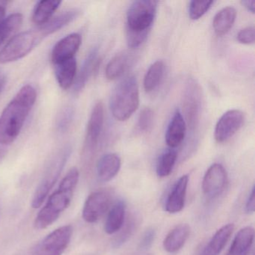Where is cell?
Returning <instances> with one entry per match:
<instances>
[{
  "label": "cell",
  "instance_id": "6da1fadb",
  "mask_svg": "<svg viewBox=\"0 0 255 255\" xmlns=\"http://www.w3.org/2000/svg\"><path fill=\"white\" fill-rule=\"evenodd\" d=\"M36 91L30 85L20 89L0 115V144L15 141L36 101Z\"/></svg>",
  "mask_w": 255,
  "mask_h": 255
},
{
  "label": "cell",
  "instance_id": "7a4b0ae2",
  "mask_svg": "<svg viewBox=\"0 0 255 255\" xmlns=\"http://www.w3.org/2000/svg\"><path fill=\"white\" fill-rule=\"evenodd\" d=\"M79 177L80 173L77 168H72L68 171L62 179L57 190L50 195L47 204L36 216L34 222V226L36 229L48 228L68 208L78 184Z\"/></svg>",
  "mask_w": 255,
  "mask_h": 255
},
{
  "label": "cell",
  "instance_id": "3957f363",
  "mask_svg": "<svg viewBox=\"0 0 255 255\" xmlns=\"http://www.w3.org/2000/svg\"><path fill=\"white\" fill-rule=\"evenodd\" d=\"M157 1L137 0L127 12V41L129 47H139L148 36L157 11Z\"/></svg>",
  "mask_w": 255,
  "mask_h": 255
},
{
  "label": "cell",
  "instance_id": "277c9868",
  "mask_svg": "<svg viewBox=\"0 0 255 255\" xmlns=\"http://www.w3.org/2000/svg\"><path fill=\"white\" fill-rule=\"evenodd\" d=\"M139 106V90L135 76L125 77L116 86L110 99V110L113 117L125 122L136 111Z\"/></svg>",
  "mask_w": 255,
  "mask_h": 255
},
{
  "label": "cell",
  "instance_id": "5b68a950",
  "mask_svg": "<svg viewBox=\"0 0 255 255\" xmlns=\"http://www.w3.org/2000/svg\"><path fill=\"white\" fill-rule=\"evenodd\" d=\"M43 39L38 29L15 35L0 51V63H10L25 57Z\"/></svg>",
  "mask_w": 255,
  "mask_h": 255
},
{
  "label": "cell",
  "instance_id": "8992f818",
  "mask_svg": "<svg viewBox=\"0 0 255 255\" xmlns=\"http://www.w3.org/2000/svg\"><path fill=\"white\" fill-rule=\"evenodd\" d=\"M69 155L70 150H65L52 162L44 178L34 193L32 201V207L33 208H38L42 205L50 190L53 189L55 183L57 181Z\"/></svg>",
  "mask_w": 255,
  "mask_h": 255
},
{
  "label": "cell",
  "instance_id": "52a82bcc",
  "mask_svg": "<svg viewBox=\"0 0 255 255\" xmlns=\"http://www.w3.org/2000/svg\"><path fill=\"white\" fill-rule=\"evenodd\" d=\"M72 234L71 225L57 228L38 245L32 255H62L70 244Z\"/></svg>",
  "mask_w": 255,
  "mask_h": 255
},
{
  "label": "cell",
  "instance_id": "ba28073f",
  "mask_svg": "<svg viewBox=\"0 0 255 255\" xmlns=\"http://www.w3.org/2000/svg\"><path fill=\"white\" fill-rule=\"evenodd\" d=\"M244 119V114L240 110H229L224 113L215 128V139L219 143L228 141L242 128Z\"/></svg>",
  "mask_w": 255,
  "mask_h": 255
},
{
  "label": "cell",
  "instance_id": "9c48e42d",
  "mask_svg": "<svg viewBox=\"0 0 255 255\" xmlns=\"http://www.w3.org/2000/svg\"><path fill=\"white\" fill-rule=\"evenodd\" d=\"M111 201V195L107 191H98L91 194L83 207V219L89 223L98 222L108 210Z\"/></svg>",
  "mask_w": 255,
  "mask_h": 255
},
{
  "label": "cell",
  "instance_id": "30bf717a",
  "mask_svg": "<svg viewBox=\"0 0 255 255\" xmlns=\"http://www.w3.org/2000/svg\"><path fill=\"white\" fill-rule=\"evenodd\" d=\"M227 183L228 174L223 165L213 164L204 174L202 181L203 192L209 198H216L225 190Z\"/></svg>",
  "mask_w": 255,
  "mask_h": 255
},
{
  "label": "cell",
  "instance_id": "8fae6325",
  "mask_svg": "<svg viewBox=\"0 0 255 255\" xmlns=\"http://www.w3.org/2000/svg\"><path fill=\"white\" fill-rule=\"evenodd\" d=\"M104 123V106L101 101L97 103L92 110L88 122L85 147L89 152H93L98 146Z\"/></svg>",
  "mask_w": 255,
  "mask_h": 255
},
{
  "label": "cell",
  "instance_id": "7c38bea8",
  "mask_svg": "<svg viewBox=\"0 0 255 255\" xmlns=\"http://www.w3.org/2000/svg\"><path fill=\"white\" fill-rule=\"evenodd\" d=\"M201 102L199 87L195 81L192 80L187 84L183 102L186 122L191 130H193L198 124L201 111Z\"/></svg>",
  "mask_w": 255,
  "mask_h": 255
},
{
  "label": "cell",
  "instance_id": "4fadbf2b",
  "mask_svg": "<svg viewBox=\"0 0 255 255\" xmlns=\"http://www.w3.org/2000/svg\"><path fill=\"white\" fill-rule=\"evenodd\" d=\"M81 44L82 37L78 33L70 34L58 41L52 51L53 65L75 58Z\"/></svg>",
  "mask_w": 255,
  "mask_h": 255
},
{
  "label": "cell",
  "instance_id": "5bb4252c",
  "mask_svg": "<svg viewBox=\"0 0 255 255\" xmlns=\"http://www.w3.org/2000/svg\"><path fill=\"white\" fill-rule=\"evenodd\" d=\"M186 132V123L179 110H176L168 124L165 132V142L167 145L174 149L182 144Z\"/></svg>",
  "mask_w": 255,
  "mask_h": 255
},
{
  "label": "cell",
  "instance_id": "9a60e30c",
  "mask_svg": "<svg viewBox=\"0 0 255 255\" xmlns=\"http://www.w3.org/2000/svg\"><path fill=\"white\" fill-rule=\"evenodd\" d=\"M188 183H189L188 175H183L177 180L167 198L165 206V211L172 214L182 211L185 205Z\"/></svg>",
  "mask_w": 255,
  "mask_h": 255
},
{
  "label": "cell",
  "instance_id": "2e32d148",
  "mask_svg": "<svg viewBox=\"0 0 255 255\" xmlns=\"http://www.w3.org/2000/svg\"><path fill=\"white\" fill-rule=\"evenodd\" d=\"M55 75L59 86L68 90L74 84L77 75V64L75 58L55 64Z\"/></svg>",
  "mask_w": 255,
  "mask_h": 255
},
{
  "label": "cell",
  "instance_id": "e0dca14e",
  "mask_svg": "<svg viewBox=\"0 0 255 255\" xmlns=\"http://www.w3.org/2000/svg\"><path fill=\"white\" fill-rule=\"evenodd\" d=\"M122 160L116 153H107L100 159L97 165V173L103 182L110 181L120 171Z\"/></svg>",
  "mask_w": 255,
  "mask_h": 255
},
{
  "label": "cell",
  "instance_id": "ac0fdd59",
  "mask_svg": "<svg viewBox=\"0 0 255 255\" xmlns=\"http://www.w3.org/2000/svg\"><path fill=\"white\" fill-rule=\"evenodd\" d=\"M190 235V227L186 224L173 228L163 241V247L168 253H176L184 246Z\"/></svg>",
  "mask_w": 255,
  "mask_h": 255
},
{
  "label": "cell",
  "instance_id": "d6986e66",
  "mask_svg": "<svg viewBox=\"0 0 255 255\" xmlns=\"http://www.w3.org/2000/svg\"><path fill=\"white\" fill-rule=\"evenodd\" d=\"M133 61V56L129 52L118 53L109 62L106 68V77L109 80H116L122 77Z\"/></svg>",
  "mask_w": 255,
  "mask_h": 255
},
{
  "label": "cell",
  "instance_id": "ffe728a7",
  "mask_svg": "<svg viewBox=\"0 0 255 255\" xmlns=\"http://www.w3.org/2000/svg\"><path fill=\"white\" fill-rule=\"evenodd\" d=\"M255 230L246 227L239 231L227 255H249L253 245Z\"/></svg>",
  "mask_w": 255,
  "mask_h": 255
},
{
  "label": "cell",
  "instance_id": "44dd1931",
  "mask_svg": "<svg viewBox=\"0 0 255 255\" xmlns=\"http://www.w3.org/2000/svg\"><path fill=\"white\" fill-rule=\"evenodd\" d=\"M234 224H228L218 230L206 246L202 255H219L234 232Z\"/></svg>",
  "mask_w": 255,
  "mask_h": 255
},
{
  "label": "cell",
  "instance_id": "7402d4cb",
  "mask_svg": "<svg viewBox=\"0 0 255 255\" xmlns=\"http://www.w3.org/2000/svg\"><path fill=\"white\" fill-rule=\"evenodd\" d=\"M79 14H80V11L77 9L64 11L62 14L50 19L45 24L39 26L38 29L41 35H42L43 38H44L45 37L57 32L59 29H62L64 26L71 23L72 20L76 19Z\"/></svg>",
  "mask_w": 255,
  "mask_h": 255
},
{
  "label": "cell",
  "instance_id": "603a6c76",
  "mask_svg": "<svg viewBox=\"0 0 255 255\" xmlns=\"http://www.w3.org/2000/svg\"><path fill=\"white\" fill-rule=\"evenodd\" d=\"M98 50L97 47H95L92 49V51L89 53L87 57L85 59L80 73L74 83V91L76 92H80L86 86L92 73L95 71V68L98 65L99 61L98 59Z\"/></svg>",
  "mask_w": 255,
  "mask_h": 255
},
{
  "label": "cell",
  "instance_id": "cb8c5ba5",
  "mask_svg": "<svg viewBox=\"0 0 255 255\" xmlns=\"http://www.w3.org/2000/svg\"><path fill=\"white\" fill-rule=\"evenodd\" d=\"M237 17V11L234 7L228 6L222 8L215 15L213 20V27L218 36H222L229 32L234 26Z\"/></svg>",
  "mask_w": 255,
  "mask_h": 255
},
{
  "label": "cell",
  "instance_id": "d4e9b609",
  "mask_svg": "<svg viewBox=\"0 0 255 255\" xmlns=\"http://www.w3.org/2000/svg\"><path fill=\"white\" fill-rule=\"evenodd\" d=\"M61 3V1L55 0H44L38 2L35 5L32 14L33 23L40 26L47 23L53 17V14L56 12Z\"/></svg>",
  "mask_w": 255,
  "mask_h": 255
},
{
  "label": "cell",
  "instance_id": "484cf974",
  "mask_svg": "<svg viewBox=\"0 0 255 255\" xmlns=\"http://www.w3.org/2000/svg\"><path fill=\"white\" fill-rule=\"evenodd\" d=\"M125 212L126 206L123 201H119L113 206L109 213L104 227L107 234H113L122 229L125 222Z\"/></svg>",
  "mask_w": 255,
  "mask_h": 255
},
{
  "label": "cell",
  "instance_id": "4316f807",
  "mask_svg": "<svg viewBox=\"0 0 255 255\" xmlns=\"http://www.w3.org/2000/svg\"><path fill=\"white\" fill-rule=\"evenodd\" d=\"M165 65L163 61L157 60L149 67L144 78V89L146 92H151L159 86L163 79Z\"/></svg>",
  "mask_w": 255,
  "mask_h": 255
},
{
  "label": "cell",
  "instance_id": "83f0119b",
  "mask_svg": "<svg viewBox=\"0 0 255 255\" xmlns=\"http://www.w3.org/2000/svg\"><path fill=\"white\" fill-rule=\"evenodd\" d=\"M23 15L20 13H14L4 18L0 23V47L3 45L8 39L12 38L23 23Z\"/></svg>",
  "mask_w": 255,
  "mask_h": 255
},
{
  "label": "cell",
  "instance_id": "f1b7e54d",
  "mask_svg": "<svg viewBox=\"0 0 255 255\" xmlns=\"http://www.w3.org/2000/svg\"><path fill=\"white\" fill-rule=\"evenodd\" d=\"M177 153L174 149H168L164 151L158 159L156 165V174L159 177L169 175L177 161Z\"/></svg>",
  "mask_w": 255,
  "mask_h": 255
},
{
  "label": "cell",
  "instance_id": "f546056e",
  "mask_svg": "<svg viewBox=\"0 0 255 255\" xmlns=\"http://www.w3.org/2000/svg\"><path fill=\"white\" fill-rule=\"evenodd\" d=\"M213 1H191L189 6V15L193 20L202 17L211 8Z\"/></svg>",
  "mask_w": 255,
  "mask_h": 255
},
{
  "label": "cell",
  "instance_id": "4dcf8cb0",
  "mask_svg": "<svg viewBox=\"0 0 255 255\" xmlns=\"http://www.w3.org/2000/svg\"><path fill=\"white\" fill-rule=\"evenodd\" d=\"M154 113L150 108L143 109L138 119V128L141 132H147L153 128Z\"/></svg>",
  "mask_w": 255,
  "mask_h": 255
},
{
  "label": "cell",
  "instance_id": "1f68e13d",
  "mask_svg": "<svg viewBox=\"0 0 255 255\" xmlns=\"http://www.w3.org/2000/svg\"><path fill=\"white\" fill-rule=\"evenodd\" d=\"M136 224L137 222L136 220L135 221V218H132L130 220L128 221L126 227L124 228L122 234L119 235L116 241L115 242L116 246H119L120 245L123 244L125 241H127L130 237V236L133 234L134 231H135V227L137 225Z\"/></svg>",
  "mask_w": 255,
  "mask_h": 255
},
{
  "label": "cell",
  "instance_id": "d6a6232c",
  "mask_svg": "<svg viewBox=\"0 0 255 255\" xmlns=\"http://www.w3.org/2000/svg\"><path fill=\"white\" fill-rule=\"evenodd\" d=\"M255 27L248 26L241 29L237 34V40L243 44H252L255 43Z\"/></svg>",
  "mask_w": 255,
  "mask_h": 255
},
{
  "label": "cell",
  "instance_id": "836d02e7",
  "mask_svg": "<svg viewBox=\"0 0 255 255\" xmlns=\"http://www.w3.org/2000/svg\"><path fill=\"white\" fill-rule=\"evenodd\" d=\"M73 112L71 109L67 108L62 111L60 115L59 120H58V128L59 130L65 131L68 129L72 119Z\"/></svg>",
  "mask_w": 255,
  "mask_h": 255
},
{
  "label": "cell",
  "instance_id": "e575fe53",
  "mask_svg": "<svg viewBox=\"0 0 255 255\" xmlns=\"http://www.w3.org/2000/svg\"><path fill=\"white\" fill-rule=\"evenodd\" d=\"M155 236H156V232L154 230L149 229L148 231H146L140 243V248L141 249H148L154 241Z\"/></svg>",
  "mask_w": 255,
  "mask_h": 255
},
{
  "label": "cell",
  "instance_id": "d590c367",
  "mask_svg": "<svg viewBox=\"0 0 255 255\" xmlns=\"http://www.w3.org/2000/svg\"><path fill=\"white\" fill-rule=\"evenodd\" d=\"M246 210L248 213H253L255 210V187L253 186L249 195V199L246 203Z\"/></svg>",
  "mask_w": 255,
  "mask_h": 255
},
{
  "label": "cell",
  "instance_id": "8d00e7d4",
  "mask_svg": "<svg viewBox=\"0 0 255 255\" xmlns=\"http://www.w3.org/2000/svg\"><path fill=\"white\" fill-rule=\"evenodd\" d=\"M242 5L252 14H255V0H244L242 1Z\"/></svg>",
  "mask_w": 255,
  "mask_h": 255
},
{
  "label": "cell",
  "instance_id": "74e56055",
  "mask_svg": "<svg viewBox=\"0 0 255 255\" xmlns=\"http://www.w3.org/2000/svg\"><path fill=\"white\" fill-rule=\"evenodd\" d=\"M5 7L0 5V23H2V20L5 18Z\"/></svg>",
  "mask_w": 255,
  "mask_h": 255
}]
</instances>
